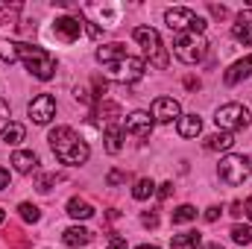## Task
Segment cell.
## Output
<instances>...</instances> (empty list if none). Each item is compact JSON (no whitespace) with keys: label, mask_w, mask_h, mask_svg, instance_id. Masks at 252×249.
Segmentation results:
<instances>
[{"label":"cell","mask_w":252,"mask_h":249,"mask_svg":"<svg viewBox=\"0 0 252 249\" xmlns=\"http://www.w3.org/2000/svg\"><path fill=\"white\" fill-rule=\"evenodd\" d=\"M232 241H235V244H244V247L252 244V226H241V223L232 226Z\"/></svg>","instance_id":"cell-28"},{"label":"cell","mask_w":252,"mask_h":249,"mask_svg":"<svg viewBox=\"0 0 252 249\" xmlns=\"http://www.w3.org/2000/svg\"><path fill=\"white\" fill-rule=\"evenodd\" d=\"M50 147H53V153H56V158L62 161V164H85L88 161V156H91V150H88V144L70 129V126H56L53 132H50Z\"/></svg>","instance_id":"cell-1"},{"label":"cell","mask_w":252,"mask_h":249,"mask_svg":"<svg viewBox=\"0 0 252 249\" xmlns=\"http://www.w3.org/2000/svg\"><path fill=\"white\" fill-rule=\"evenodd\" d=\"M3 220H6V211H3V208H0V223H3Z\"/></svg>","instance_id":"cell-42"},{"label":"cell","mask_w":252,"mask_h":249,"mask_svg":"<svg viewBox=\"0 0 252 249\" xmlns=\"http://www.w3.org/2000/svg\"><path fill=\"white\" fill-rule=\"evenodd\" d=\"M82 30H85V24H82L79 18H73V15H62V18L53 21V32H56L62 41H67V44H73V41L82 35Z\"/></svg>","instance_id":"cell-11"},{"label":"cell","mask_w":252,"mask_h":249,"mask_svg":"<svg viewBox=\"0 0 252 249\" xmlns=\"http://www.w3.org/2000/svg\"><path fill=\"white\" fill-rule=\"evenodd\" d=\"M103 141H106V153H109V156H118L121 147H124V129L118 124H109L106 132H103Z\"/></svg>","instance_id":"cell-17"},{"label":"cell","mask_w":252,"mask_h":249,"mask_svg":"<svg viewBox=\"0 0 252 249\" xmlns=\"http://www.w3.org/2000/svg\"><path fill=\"white\" fill-rule=\"evenodd\" d=\"M106 67H109V76H112L115 82H124V85H129V82H138V79L144 76V67H147V62H144V59H138V56H124V59L106 64Z\"/></svg>","instance_id":"cell-8"},{"label":"cell","mask_w":252,"mask_h":249,"mask_svg":"<svg viewBox=\"0 0 252 249\" xmlns=\"http://www.w3.org/2000/svg\"><path fill=\"white\" fill-rule=\"evenodd\" d=\"M232 35H235V41L252 47V6L250 9H241V15H238L235 24H232Z\"/></svg>","instance_id":"cell-13"},{"label":"cell","mask_w":252,"mask_h":249,"mask_svg":"<svg viewBox=\"0 0 252 249\" xmlns=\"http://www.w3.org/2000/svg\"><path fill=\"white\" fill-rule=\"evenodd\" d=\"M202 249H223L220 244H208V247H202Z\"/></svg>","instance_id":"cell-40"},{"label":"cell","mask_w":252,"mask_h":249,"mask_svg":"<svg viewBox=\"0 0 252 249\" xmlns=\"http://www.w3.org/2000/svg\"><path fill=\"white\" fill-rule=\"evenodd\" d=\"M153 124H156V121H153L150 112H132L124 124V132L126 135H135V138H150Z\"/></svg>","instance_id":"cell-12"},{"label":"cell","mask_w":252,"mask_h":249,"mask_svg":"<svg viewBox=\"0 0 252 249\" xmlns=\"http://www.w3.org/2000/svg\"><path fill=\"white\" fill-rule=\"evenodd\" d=\"M53 185H56V173H41V176H38V190H41V193H47Z\"/></svg>","instance_id":"cell-29"},{"label":"cell","mask_w":252,"mask_h":249,"mask_svg":"<svg viewBox=\"0 0 252 249\" xmlns=\"http://www.w3.org/2000/svg\"><path fill=\"white\" fill-rule=\"evenodd\" d=\"M141 223H144V226H150V229H156V226H158V217H156V214H144V217H141Z\"/></svg>","instance_id":"cell-34"},{"label":"cell","mask_w":252,"mask_h":249,"mask_svg":"<svg viewBox=\"0 0 252 249\" xmlns=\"http://www.w3.org/2000/svg\"><path fill=\"white\" fill-rule=\"evenodd\" d=\"M161 190H158V199H167L170 193H173V182H164V185H158Z\"/></svg>","instance_id":"cell-33"},{"label":"cell","mask_w":252,"mask_h":249,"mask_svg":"<svg viewBox=\"0 0 252 249\" xmlns=\"http://www.w3.org/2000/svg\"><path fill=\"white\" fill-rule=\"evenodd\" d=\"M220 214H223V211H220V205H211V208H205V214H202V217H205V223H214Z\"/></svg>","instance_id":"cell-31"},{"label":"cell","mask_w":252,"mask_h":249,"mask_svg":"<svg viewBox=\"0 0 252 249\" xmlns=\"http://www.w3.org/2000/svg\"><path fill=\"white\" fill-rule=\"evenodd\" d=\"M106 182H109V185H121V182H126V173H121V170H112V173L106 176Z\"/></svg>","instance_id":"cell-32"},{"label":"cell","mask_w":252,"mask_h":249,"mask_svg":"<svg viewBox=\"0 0 252 249\" xmlns=\"http://www.w3.org/2000/svg\"><path fill=\"white\" fill-rule=\"evenodd\" d=\"M0 135H3V141H6V144L18 147V144L27 138V126H24V124H15V121H9V124H3Z\"/></svg>","instance_id":"cell-21"},{"label":"cell","mask_w":252,"mask_h":249,"mask_svg":"<svg viewBox=\"0 0 252 249\" xmlns=\"http://www.w3.org/2000/svg\"><path fill=\"white\" fill-rule=\"evenodd\" d=\"M176 124H179L176 129H179L182 138H196L202 132V118H196V115H182Z\"/></svg>","instance_id":"cell-20"},{"label":"cell","mask_w":252,"mask_h":249,"mask_svg":"<svg viewBox=\"0 0 252 249\" xmlns=\"http://www.w3.org/2000/svg\"><path fill=\"white\" fill-rule=\"evenodd\" d=\"M12 164H15L18 173H35L38 170V156L30 153V150H18V153H12Z\"/></svg>","instance_id":"cell-14"},{"label":"cell","mask_w":252,"mask_h":249,"mask_svg":"<svg viewBox=\"0 0 252 249\" xmlns=\"http://www.w3.org/2000/svg\"><path fill=\"white\" fill-rule=\"evenodd\" d=\"M214 124L220 126L223 132H232V135H235L238 129H247V126H250V109L241 106V103H226V106L217 109Z\"/></svg>","instance_id":"cell-7"},{"label":"cell","mask_w":252,"mask_h":249,"mask_svg":"<svg viewBox=\"0 0 252 249\" xmlns=\"http://www.w3.org/2000/svg\"><path fill=\"white\" fill-rule=\"evenodd\" d=\"M62 241L64 247H85V244H91V232L82 229V226H70V229L62 232Z\"/></svg>","instance_id":"cell-19"},{"label":"cell","mask_w":252,"mask_h":249,"mask_svg":"<svg viewBox=\"0 0 252 249\" xmlns=\"http://www.w3.org/2000/svg\"><path fill=\"white\" fill-rule=\"evenodd\" d=\"M3 187H9V170L6 167H0V190Z\"/></svg>","instance_id":"cell-36"},{"label":"cell","mask_w":252,"mask_h":249,"mask_svg":"<svg viewBox=\"0 0 252 249\" xmlns=\"http://www.w3.org/2000/svg\"><path fill=\"white\" fill-rule=\"evenodd\" d=\"M135 41L144 47V56L150 59V64H156V67H167L170 62V56H167V50H164V44H161V35L153 30V27H135Z\"/></svg>","instance_id":"cell-3"},{"label":"cell","mask_w":252,"mask_h":249,"mask_svg":"<svg viewBox=\"0 0 252 249\" xmlns=\"http://www.w3.org/2000/svg\"><path fill=\"white\" fill-rule=\"evenodd\" d=\"M244 214H247V217L252 220V196L247 199V202H244Z\"/></svg>","instance_id":"cell-38"},{"label":"cell","mask_w":252,"mask_h":249,"mask_svg":"<svg viewBox=\"0 0 252 249\" xmlns=\"http://www.w3.org/2000/svg\"><path fill=\"white\" fill-rule=\"evenodd\" d=\"M232 144H235V135H232V132H214V135H208V138L202 141V147H205V150H211V153L232 150Z\"/></svg>","instance_id":"cell-18"},{"label":"cell","mask_w":252,"mask_h":249,"mask_svg":"<svg viewBox=\"0 0 252 249\" xmlns=\"http://www.w3.org/2000/svg\"><path fill=\"white\" fill-rule=\"evenodd\" d=\"M164 21H167V27L173 30V32H193V35H202L205 32V21L188 9V6H173V9H167L164 12Z\"/></svg>","instance_id":"cell-5"},{"label":"cell","mask_w":252,"mask_h":249,"mask_svg":"<svg viewBox=\"0 0 252 249\" xmlns=\"http://www.w3.org/2000/svg\"><path fill=\"white\" fill-rule=\"evenodd\" d=\"M0 59L6 64H15L18 62V44L15 41H0Z\"/></svg>","instance_id":"cell-27"},{"label":"cell","mask_w":252,"mask_h":249,"mask_svg":"<svg viewBox=\"0 0 252 249\" xmlns=\"http://www.w3.org/2000/svg\"><path fill=\"white\" fill-rule=\"evenodd\" d=\"M124 56H129V53H126V47L121 41H112V44L97 47V62L100 64H112V62H118V59H124Z\"/></svg>","instance_id":"cell-16"},{"label":"cell","mask_w":252,"mask_h":249,"mask_svg":"<svg viewBox=\"0 0 252 249\" xmlns=\"http://www.w3.org/2000/svg\"><path fill=\"white\" fill-rule=\"evenodd\" d=\"M208 9H211V15H214V18H226V15H229V12H226V6H214V3H211Z\"/></svg>","instance_id":"cell-35"},{"label":"cell","mask_w":252,"mask_h":249,"mask_svg":"<svg viewBox=\"0 0 252 249\" xmlns=\"http://www.w3.org/2000/svg\"><path fill=\"white\" fill-rule=\"evenodd\" d=\"M247 76H252V53L247 56V59H241V62H235L229 70H226V85H238L241 79H247Z\"/></svg>","instance_id":"cell-15"},{"label":"cell","mask_w":252,"mask_h":249,"mask_svg":"<svg viewBox=\"0 0 252 249\" xmlns=\"http://www.w3.org/2000/svg\"><path fill=\"white\" fill-rule=\"evenodd\" d=\"M173 53L176 59L185 64H199L208 53V41L202 35H193V32H182L176 35V44H173Z\"/></svg>","instance_id":"cell-6"},{"label":"cell","mask_w":252,"mask_h":249,"mask_svg":"<svg viewBox=\"0 0 252 249\" xmlns=\"http://www.w3.org/2000/svg\"><path fill=\"white\" fill-rule=\"evenodd\" d=\"M153 193H156V182H153V179H138V182H135V187H132V196H135L138 202L150 199Z\"/></svg>","instance_id":"cell-24"},{"label":"cell","mask_w":252,"mask_h":249,"mask_svg":"<svg viewBox=\"0 0 252 249\" xmlns=\"http://www.w3.org/2000/svg\"><path fill=\"white\" fill-rule=\"evenodd\" d=\"M18 211H21V220H27V223H38V220H41V211H38V205H32V202H21Z\"/></svg>","instance_id":"cell-26"},{"label":"cell","mask_w":252,"mask_h":249,"mask_svg":"<svg viewBox=\"0 0 252 249\" xmlns=\"http://www.w3.org/2000/svg\"><path fill=\"white\" fill-rule=\"evenodd\" d=\"M3 118H9V103H6V100H0V121H3Z\"/></svg>","instance_id":"cell-37"},{"label":"cell","mask_w":252,"mask_h":249,"mask_svg":"<svg viewBox=\"0 0 252 249\" xmlns=\"http://www.w3.org/2000/svg\"><path fill=\"white\" fill-rule=\"evenodd\" d=\"M67 214H70L73 220H88V217H94V205L85 202V199H79V196H73V199L67 202Z\"/></svg>","instance_id":"cell-22"},{"label":"cell","mask_w":252,"mask_h":249,"mask_svg":"<svg viewBox=\"0 0 252 249\" xmlns=\"http://www.w3.org/2000/svg\"><path fill=\"white\" fill-rule=\"evenodd\" d=\"M109 249H129L124 235H109Z\"/></svg>","instance_id":"cell-30"},{"label":"cell","mask_w":252,"mask_h":249,"mask_svg":"<svg viewBox=\"0 0 252 249\" xmlns=\"http://www.w3.org/2000/svg\"><path fill=\"white\" fill-rule=\"evenodd\" d=\"M232 214H244V202H232Z\"/></svg>","instance_id":"cell-39"},{"label":"cell","mask_w":252,"mask_h":249,"mask_svg":"<svg viewBox=\"0 0 252 249\" xmlns=\"http://www.w3.org/2000/svg\"><path fill=\"white\" fill-rule=\"evenodd\" d=\"M27 112H30V118L38 126L50 124V121L56 118V100H53V94H38V97H32L30 106H27Z\"/></svg>","instance_id":"cell-9"},{"label":"cell","mask_w":252,"mask_h":249,"mask_svg":"<svg viewBox=\"0 0 252 249\" xmlns=\"http://www.w3.org/2000/svg\"><path fill=\"white\" fill-rule=\"evenodd\" d=\"M252 170V161L247 156H235V153H229L226 158H220V167H217V176H220V182L229 187H238L247 182V176H250Z\"/></svg>","instance_id":"cell-4"},{"label":"cell","mask_w":252,"mask_h":249,"mask_svg":"<svg viewBox=\"0 0 252 249\" xmlns=\"http://www.w3.org/2000/svg\"><path fill=\"white\" fill-rule=\"evenodd\" d=\"M150 115H153V121H156V124H173V121H179V118H182V106H179L173 97H156V100H153Z\"/></svg>","instance_id":"cell-10"},{"label":"cell","mask_w":252,"mask_h":249,"mask_svg":"<svg viewBox=\"0 0 252 249\" xmlns=\"http://www.w3.org/2000/svg\"><path fill=\"white\" fill-rule=\"evenodd\" d=\"M199 244H202L199 232H182V235H173V241H170L173 249H196Z\"/></svg>","instance_id":"cell-23"},{"label":"cell","mask_w":252,"mask_h":249,"mask_svg":"<svg viewBox=\"0 0 252 249\" xmlns=\"http://www.w3.org/2000/svg\"><path fill=\"white\" fill-rule=\"evenodd\" d=\"M190 220H196V208L193 205H179L173 211V226H182V223H190Z\"/></svg>","instance_id":"cell-25"},{"label":"cell","mask_w":252,"mask_h":249,"mask_svg":"<svg viewBox=\"0 0 252 249\" xmlns=\"http://www.w3.org/2000/svg\"><path fill=\"white\" fill-rule=\"evenodd\" d=\"M18 59L24 62V67L35 76V79H53L56 73V59L35 44H18Z\"/></svg>","instance_id":"cell-2"},{"label":"cell","mask_w":252,"mask_h":249,"mask_svg":"<svg viewBox=\"0 0 252 249\" xmlns=\"http://www.w3.org/2000/svg\"><path fill=\"white\" fill-rule=\"evenodd\" d=\"M138 249H158L156 244H144V247H138Z\"/></svg>","instance_id":"cell-41"}]
</instances>
